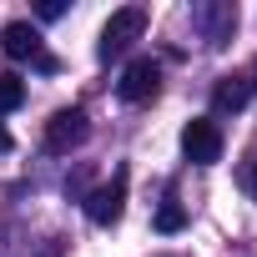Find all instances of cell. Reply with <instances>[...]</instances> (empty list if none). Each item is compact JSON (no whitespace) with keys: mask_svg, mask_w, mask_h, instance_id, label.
I'll return each instance as SVG.
<instances>
[{"mask_svg":"<svg viewBox=\"0 0 257 257\" xmlns=\"http://www.w3.org/2000/svg\"><path fill=\"white\" fill-rule=\"evenodd\" d=\"M247 96H252V76H237V71H232V76L217 81V91H212V111H222V116H227V111H242Z\"/></svg>","mask_w":257,"mask_h":257,"instance_id":"obj_8","label":"cell"},{"mask_svg":"<svg viewBox=\"0 0 257 257\" xmlns=\"http://www.w3.org/2000/svg\"><path fill=\"white\" fill-rule=\"evenodd\" d=\"M242 192L257 197V157H247V167H242Z\"/></svg>","mask_w":257,"mask_h":257,"instance_id":"obj_12","label":"cell"},{"mask_svg":"<svg viewBox=\"0 0 257 257\" xmlns=\"http://www.w3.org/2000/svg\"><path fill=\"white\" fill-rule=\"evenodd\" d=\"M21 101H26V81L11 76V71H0V111H16Z\"/></svg>","mask_w":257,"mask_h":257,"instance_id":"obj_9","label":"cell"},{"mask_svg":"<svg viewBox=\"0 0 257 257\" xmlns=\"http://www.w3.org/2000/svg\"><path fill=\"white\" fill-rule=\"evenodd\" d=\"M86 137H91V121H86V111H81V106H66V111H56V116L46 121V152H51V157L76 152Z\"/></svg>","mask_w":257,"mask_h":257,"instance_id":"obj_2","label":"cell"},{"mask_svg":"<svg viewBox=\"0 0 257 257\" xmlns=\"http://www.w3.org/2000/svg\"><path fill=\"white\" fill-rule=\"evenodd\" d=\"M0 51H6L11 61H31L41 71H56V56L41 46V31L31 21H11V26H0Z\"/></svg>","mask_w":257,"mask_h":257,"instance_id":"obj_1","label":"cell"},{"mask_svg":"<svg viewBox=\"0 0 257 257\" xmlns=\"http://www.w3.org/2000/svg\"><path fill=\"white\" fill-rule=\"evenodd\" d=\"M182 152H187L197 167L222 162V132H217V121H207V116L187 121V132H182Z\"/></svg>","mask_w":257,"mask_h":257,"instance_id":"obj_6","label":"cell"},{"mask_svg":"<svg viewBox=\"0 0 257 257\" xmlns=\"http://www.w3.org/2000/svg\"><path fill=\"white\" fill-rule=\"evenodd\" d=\"M121 101H132V106H142V101H152L157 91H162V66L152 61V56H142V61H132L126 66V76H121Z\"/></svg>","mask_w":257,"mask_h":257,"instance_id":"obj_7","label":"cell"},{"mask_svg":"<svg viewBox=\"0 0 257 257\" xmlns=\"http://www.w3.org/2000/svg\"><path fill=\"white\" fill-rule=\"evenodd\" d=\"M36 16H41V21H61V16H66V0H41Z\"/></svg>","mask_w":257,"mask_h":257,"instance_id":"obj_11","label":"cell"},{"mask_svg":"<svg viewBox=\"0 0 257 257\" xmlns=\"http://www.w3.org/2000/svg\"><path fill=\"white\" fill-rule=\"evenodd\" d=\"M192 26L202 31L207 46H227L237 31V6L232 0H202V6H192Z\"/></svg>","mask_w":257,"mask_h":257,"instance_id":"obj_4","label":"cell"},{"mask_svg":"<svg viewBox=\"0 0 257 257\" xmlns=\"http://www.w3.org/2000/svg\"><path fill=\"white\" fill-rule=\"evenodd\" d=\"M187 227V212L177 207V202H167L162 212H157V232H182Z\"/></svg>","mask_w":257,"mask_h":257,"instance_id":"obj_10","label":"cell"},{"mask_svg":"<svg viewBox=\"0 0 257 257\" xmlns=\"http://www.w3.org/2000/svg\"><path fill=\"white\" fill-rule=\"evenodd\" d=\"M61 252H66V237H46V242H41V252H36V257H61Z\"/></svg>","mask_w":257,"mask_h":257,"instance_id":"obj_13","label":"cell"},{"mask_svg":"<svg viewBox=\"0 0 257 257\" xmlns=\"http://www.w3.org/2000/svg\"><path fill=\"white\" fill-rule=\"evenodd\" d=\"M121 212H126V167H116V172H111V182H106V187H96V192L86 197V217H91L96 227L121 222Z\"/></svg>","mask_w":257,"mask_h":257,"instance_id":"obj_5","label":"cell"},{"mask_svg":"<svg viewBox=\"0 0 257 257\" xmlns=\"http://www.w3.org/2000/svg\"><path fill=\"white\" fill-rule=\"evenodd\" d=\"M142 31H147V11H142V6H126V11H116V16L106 21V31H101V46H96V56H101V61L121 56L132 41H142Z\"/></svg>","mask_w":257,"mask_h":257,"instance_id":"obj_3","label":"cell"},{"mask_svg":"<svg viewBox=\"0 0 257 257\" xmlns=\"http://www.w3.org/2000/svg\"><path fill=\"white\" fill-rule=\"evenodd\" d=\"M0 152H11V132H6V126H0Z\"/></svg>","mask_w":257,"mask_h":257,"instance_id":"obj_14","label":"cell"}]
</instances>
